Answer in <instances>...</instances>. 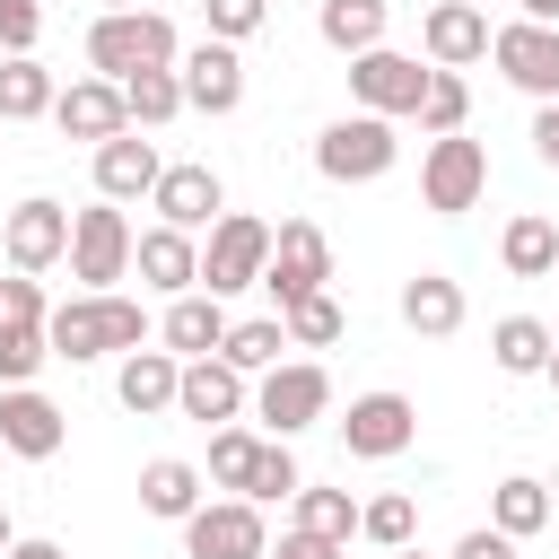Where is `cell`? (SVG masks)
Segmentation results:
<instances>
[{"label": "cell", "instance_id": "obj_5", "mask_svg": "<svg viewBox=\"0 0 559 559\" xmlns=\"http://www.w3.org/2000/svg\"><path fill=\"white\" fill-rule=\"evenodd\" d=\"M271 236H280V227H262L253 210H227V218L201 236V288H210V297L262 288V271H271Z\"/></svg>", "mask_w": 559, "mask_h": 559}, {"label": "cell", "instance_id": "obj_41", "mask_svg": "<svg viewBox=\"0 0 559 559\" xmlns=\"http://www.w3.org/2000/svg\"><path fill=\"white\" fill-rule=\"evenodd\" d=\"M0 314H26V323H44V314H52L44 280H35V271H9V280H0Z\"/></svg>", "mask_w": 559, "mask_h": 559}, {"label": "cell", "instance_id": "obj_25", "mask_svg": "<svg viewBox=\"0 0 559 559\" xmlns=\"http://www.w3.org/2000/svg\"><path fill=\"white\" fill-rule=\"evenodd\" d=\"M201 498H210V472H201V463H183V454H157V463H140V507H148L157 524H183Z\"/></svg>", "mask_w": 559, "mask_h": 559}, {"label": "cell", "instance_id": "obj_26", "mask_svg": "<svg viewBox=\"0 0 559 559\" xmlns=\"http://www.w3.org/2000/svg\"><path fill=\"white\" fill-rule=\"evenodd\" d=\"M384 26H393V0H323V9H314V35H323L341 61L376 52V44H384Z\"/></svg>", "mask_w": 559, "mask_h": 559}, {"label": "cell", "instance_id": "obj_30", "mask_svg": "<svg viewBox=\"0 0 559 559\" xmlns=\"http://www.w3.org/2000/svg\"><path fill=\"white\" fill-rule=\"evenodd\" d=\"M52 96H61V87H52V70H44L35 52H9V61H0V122H44Z\"/></svg>", "mask_w": 559, "mask_h": 559}, {"label": "cell", "instance_id": "obj_53", "mask_svg": "<svg viewBox=\"0 0 559 559\" xmlns=\"http://www.w3.org/2000/svg\"><path fill=\"white\" fill-rule=\"evenodd\" d=\"M0 9H26V0H0Z\"/></svg>", "mask_w": 559, "mask_h": 559}, {"label": "cell", "instance_id": "obj_44", "mask_svg": "<svg viewBox=\"0 0 559 559\" xmlns=\"http://www.w3.org/2000/svg\"><path fill=\"white\" fill-rule=\"evenodd\" d=\"M533 157H542V166L559 175V96H550V105L533 114Z\"/></svg>", "mask_w": 559, "mask_h": 559}, {"label": "cell", "instance_id": "obj_33", "mask_svg": "<svg viewBox=\"0 0 559 559\" xmlns=\"http://www.w3.org/2000/svg\"><path fill=\"white\" fill-rule=\"evenodd\" d=\"M288 507H297V533H314V542H341V550H349V533H358V498H349V489H314V480H306Z\"/></svg>", "mask_w": 559, "mask_h": 559}, {"label": "cell", "instance_id": "obj_40", "mask_svg": "<svg viewBox=\"0 0 559 559\" xmlns=\"http://www.w3.org/2000/svg\"><path fill=\"white\" fill-rule=\"evenodd\" d=\"M262 17H271V0H201V26H210L218 44H245V35H262Z\"/></svg>", "mask_w": 559, "mask_h": 559}, {"label": "cell", "instance_id": "obj_18", "mask_svg": "<svg viewBox=\"0 0 559 559\" xmlns=\"http://www.w3.org/2000/svg\"><path fill=\"white\" fill-rule=\"evenodd\" d=\"M148 210H157L166 227H192V236H210V227L227 218V183H218L201 157H183V166H166V175H157Z\"/></svg>", "mask_w": 559, "mask_h": 559}, {"label": "cell", "instance_id": "obj_50", "mask_svg": "<svg viewBox=\"0 0 559 559\" xmlns=\"http://www.w3.org/2000/svg\"><path fill=\"white\" fill-rule=\"evenodd\" d=\"M384 559H428V550H419V542H411V550H384Z\"/></svg>", "mask_w": 559, "mask_h": 559}, {"label": "cell", "instance_id": "obj_52", "mask_svg": "<svg viewBox=\"0 0 559 559\" xmlns=\"http://www.w3.org/2000/svg\"><path fill=\"white\" fill-rule=\"evenodd\" d=\"M550 507H559V472H550Z\"/></svg>", "mask_w": 559, "mask_h": 559}, {"label": "cell", "instance_id": "obj_47", "mask_svg": "<svg viewBox=\"0 0 559 559\" xmlns=\"http://www.w3.org/2000/svg\"><path fill=\"white\" fill-rule=\"evenodd\" d=\"M524 17H542V26H559V0H515Z\"/></svg>", "mask_w": 559, "mask_h": 559}, {"label": "cell", "instance_id": "obj_45", "mask_svg": "<svg viewBox=\"0 0 559 559\" xmlns=\"http://www.w3.org/2000/svg\"><path fill=\"white\" fill-rule=\"evenodd\" d=\"M262 559H341V542H314V533H280V550H262Z\"/></svg>", "mask_w": 559, "mask_h": 559}, {"label": "cell", "instance_id": "obj_23", "mask_svg": "<svg viewBox=\"0 0 559 559\" xmlns=\"http://www.w3.org/2000/svg\"><path fill=\"white\" fill-rule=\"evenodd\" d=\"M157 175H166V157H157V140H140V131H114V140L96 148V192H105V201H148Z\"/></svg>", "mask_w": 559, "mask_h": 559}, {"label": "cell", "instance_id": "obj_31", "mask_svg": "<svg viewBox=\"0 0 559 559\" xmlns=\"http://www.w3.org/2000/svg\"><path fill=\"white\" fill-rule=\"evenodd\" d=\"M280 349H297L280 314H245V323H227V341H218V358H227V367H245V376H271V367H280Z\"/></svg>", "mask_w": 559, "mask_h": 559}, {"label": "cell", "instance_id": "obj_39", "mask_svg": "<svg viewBox=\"0 0 559 559\" xmlns=\"http://www.w3.org/2000/svg\"><path fill=\"white\" fill-rule=\"evenodd\" d=\"M297 489H306V472H297L288 437H262V454H253V480H245V498H253V507H271V498H297Z\"/></svg>", "mask_w": 559, "mask_h": 559}, {"label": "cell", "instance_id": "obj_8", "mask_svg": "<svg viewBox=\"0 0 559 559\" xmlns=\"http://www.w3.org/2000/svg\"><path fill=\"white\" fill-rule=\"evenodd\" d=\"M428 79H437V61L419 70V52H393V44H376V52H358L349 61V105L358 114H419V96H428Z\"/></svg>", "mask_w": 559, "mask_h": 559}, {"label": "cell", "instance_id": "obj_37", "mask_svg": "<svg viewBox=\"0 0 559 559\" xmlns=\"http://www.w3.org/2000/svg\"><path fill=\"white\" fill-rule=\"evenodd\" d=\"M428 140H445V131H463L472 122V87H463V70H437L428 79V96H419V114H411Z\"/></svg>", "mask_w": 559, "mask_h": 559}, {"label": "cell", "instance_id": "obj_11", "mask_svg": "<svg viewBox=\"0 0 559 559\" xmlns=\"http://www.w3.org/2000/svg\"><path fill=\"white\" fill-rule=\"evenodd\" d=\"M262 288H271V306H297V297H314V288H332V236H323L314 218H280V236H271V271H262Z\"/></svg>", "mask_w": 559, "mask_h": 559}, {"label": "cell", "instance_id": "obj_49", "mask_svg": "<svg viewBox=\"0 0 559 559\" xmlns=\"http://www.w3.org/2000/svg\"><path fill=\"white\" fill-rule=\"evenodd\" d=\"M542 376H550V393H559V349H550V367H542Z\"/></svg>", "mask_w": 559, "mask_h": 559}, {"label": "cell", "instance_id": "obj_48", "mask_svg": "<svg viewBox=\"0 0 559 559\" xmlns=\"http://www.w3.org/2000/svg\"><path fill=\"white\" fill-rule=\"evenodd\" d=\"M9 542H17V524H9V507H0V559H9Z\"/></svg>", "mask_w": 559, "mask_h": 559}, {"label": "cell", "instance_id": "obj_1", "mask_svg": "<svg viewBox=\"0 0 559 559\" xmlns=\"http://www.w3.org/2000/svg\"><path fill=\"white\" fill-rule=\"evenodd\" d=\"M44 332H52V358L87 367V358L140 349V341H148V306L122 297V288H79V297H61V306L44 314Z\"/></svg>", "mask_w": 559, "mask_h": 559}, {"label": "cell", "instance_id": "obj_34", "mask_svg": "<svg viewBox=\"0 0 559 559\" xmlns=\"http://www.w3.org/2000/svg\"><path fill=\"white\" fill-rule=\"evenodd\" d=\"M358 542H376V550H411V542H419V498H411V489L367 498V507H358Z\"/></svg>", "mask_w": 559, "mask_h": 559}, {"label": "cell", "instance_id": "obj_14", "mask_svg": "<svg viewBox=\"0 0 559 559\" xmlns=\"http://www.w3.org/2000/svg\"><path fill=\"white\" fill-rule=\"evenodd\" d=\"M175 411H183V419H201V428H227V419H245V411H253V376H245V367H227L218 349H210V358H183Z\"/></svg>", "mask_w": 559, "mask_h": 559}, {"label": "cell", "instance_id": "obj_21", "mask_svg": "<svg viewBox=\"0 0 559 559\" xmlns=\"http://www.w3.org/2000/svg\"><path fill=\"white\" fill-rule=\"evenodd\" d=\"M175 384H183V358L175 349H122V367H114V402L131 411V419H157V411H175Z\"/></svg>", "mask_w": 559, "mask_h": 559}, {"label": "cell", "instance_id": "obj_46", "mask_svg": "<svg viewBox=\"0 0 559 559\" xmlns=\"http://www.w3.org/2000/svg\"><path fill=\"white\" fill-rule=\"evenodd\" d=\"M9 559H70V550H61V542H44V533H17V542H9Z\"/></svg>", "mask_w": 559, "mask_h": 559}, {"label": "cell", "instance_id": "obj_28", "mask_svg": "<svg viewBox=\"0 0 559 559\" xmlns=\"http://www.w3.org/2000/svg\"><path fill=\"white\" fill-rule=\"evenodd\" d=\"M550 349H559V332H550L542 314H498V332H489L498 376H542V367H550Z\"/></svg>", "mask_w": 559, "mask_h": 559}, {"label": "cell", "instance_id": "obj_29", "mask_svg": "<svg viewBox=\"0 0 559 559\" xmlns=\"http://www.w3.org/2000/svg\"><path fill=\"white\" fill-rule=\"evenodd\" d=\"M550 515H559V507H550V480H533V472H507V480L489 489V524L515 533V542H533Z\"/></svg>", "mask_w": 559, "mask_h": 559}, {"label": "cell", "instance_id": "obj_36", "mask_svg": "<svg viewBox=\"0 0 559 559\" xmlns=\"http://www.w3.org/2000/svg\"><path fill=\"white\" fill-rule=\"evenodd\" d=\"M280 323H288V341H297V349H332V341L349 332V314H341V297H332V288H314V297L280 306Z\"/></svg>", "mask_w": 559, "mask_h": 559}, {"label": "cell", "instance_id": "obj_13", "mask_svg": "<svg viewBox=\"0 0 559 559\" xmlns=\"http://www.w3.org/2000/svg\"><path fill=\"white\" fill-rule=\"evenodd\" d=\"M0 245H9V271H52L70 262V210L52 192H26L9 218H0Z\"/></svg>", "mask_w": 559, "mask_h": 559}, {"label": "cell", "instance_id": "obj_2", "mask_svg": "<svg viewBox=\"0 0 559 559\" xmlns=\"http://www.w3.org/2000/svg\"><path fill=\"white\" fill-rule=\"evenodd\" d=\"M175 61H183L175 17H157V9H96V26H87V70H96V79L175 70Z\"/></svg>", "mask_w": 559, "mask_h": 559}, {"label": "cell", "instance_id": "obj_10", "mask_svg": "<svg viewBox=\"0 0 559 559\" xmlns=\"http://www.w3.org/2000/svg\"><path fill=\"white\" fill-rule=\"evenodd\" d=\"M271 550V533H262V507L253 498H201L192 515H183V559H262Z\"/></svg>", "mask_w": 559, "mask_h": 559}, {"label": "cell", "instance_id": "obj_20", "mask_svg": "<svg viewBox=\"0 0 559 559\" xmlns=\"http://www.w3.org/2000/svg\"><path fill=\"white\" fill-rule=\"evenodd\" d=\"M131 271H140V280H148L157 297H183V288H201V236H192V227H166V218H157V227H148L140 245H131Z\"/></svg>", "mask_w": 559, "mask_h": 559}, {"label": "cell", "instance_id": "obj_7", "mask_svg": "<svg viewBox=\"0 0 559 559\" xmlns=\"http://www.w3.org/2000/svg\"><path fill=\"white\" fill-rule=\"evenodd\" d=\"M480 192H489V148L463 140V131L428 140V157H419V201H428L437 218H463V210H480Z\"/></svg>", "mask_w": 559, "mask_h": 559}, {"label": "cell", "instance_id": "obj_22", "mask_svg": "<svg viewBox=\"0 0 559 559\" xmlns=\"http://www.w3.org/2000/svg\"><path fill=\"white\" fill-rule=\"evenodd\" d=\"M227 297H210V288H183V297H166V314H157V341L175 349V358H210L218 341H227Z\"/></svg>", "mask_w": 559, "mask_h": 559}, {"label": "cell", "instance_id": "obj_12", "mask_svg": "<svg viewBox=\"0 0 559 559\" xmlns=\"http://www.w3.org/2000/svg\"><path fill=\"white\" fill-rule=\"evenodd\" d=\"M489 61H498V70H507V87H524L533 105H550V96H559V26L515 17V26H498V35H489Z\"/></svg>", "mask_w": 559, "mask_h": 559}, {"label": "cell", "instance_id": "obj_17", "mask_svg": "<svg viewBox=\"0 0 559 559\" xmlns=\"http://www.w3.org/2000/svg\"><path fill=\"white\" fill-rule=\"evenodd\" d=\"M52 122H61V140H87V148H105L114 131H131V105H122V79H70L61 96H52Z\"/></svg>", "mask_w": 559, "mask_h": 559}, {"label": "cell", "instance_id": "obj_35", "mask_svg": "<svg viewBox=\"0 0 559 559\" xmlns=\"http://www.w3.org/2000/svg\"><path fill=\"white\" fill-rule=\"evenodd\" d=\"M52 367V332L26 314H0V384H35Z\"/></svg>", "mask_w": 559, "mask_h": 559}, {"label": "cell", "instance_id": "obj_42", "mask_svg": "<svg viewBox=\"0 0 559 559\" xmlns=\"http://www.w3.org/2000/svg\"><path fill=\"white\" fill-rule=\"evenodd\" d=\"M35 35H44V0H26V9H0V44H9V52H35Z\"/></svg>", "mask_w": 559, "mask_h": 559}, {"label": "cell", "instance_id": "obj_24", "mask_svg": "<svg viewBox=\"0 0 559 559\" xmlns=\"http://www.w3.org/2000/svg\"><path fill=\"white\" fill-rule=\"evenodd\" d=\"M463 280H445V271H411L402 280V323L419 332V341H454L463 332Z\"/></svg>", "mask_w": 559, "mask_h": 559}, {"label": "cell", "instance_id": "obj_6", "mask_svg": "<svg viewBox=\"0 0 559 559\" xmlns=\"http://www.w3.org/2000/svg\"><path fill=\"white\" fill-rule=\"evenodd\" d=\"M323 411H332V376L314 358H280L271 376H253V419L271 437H306Z\"/></svg>", "mask_w": 559, "mask_h": 559}, {"label": "cell", "instance_id": "obj_16", "mask_svg": "<svg viewBox=\"0 0 559 559\" xmlns=\"http://www.w3.org/2000/svg\"><path fill=\"white\" fill-rule=\"evenodd\" d=\"M183 105L192 114H236L245 105V52L236 44H218V35H201V44H183Z\"/></svg>", "mask_w": 559, "mask_h": 559}, {"label": "cell", "instance_id": "obj_38", "mask_svg": "<svg viewBox=\"0 0 559 559\" xmlns=\"http://www.w3.org/2000/svg\"><path fill=\"white\" fill-rule=\"evenodd\" d=\"M253 454H262V437H253V428H236V419H227V428H210V480H218V489H236V498H245Z\"/></svg>", "mask_w": 559, "mask_h": 559}, {"label": "cell", "instance_id": "obj_9", "mask_svg": "<svg viewBox=\"0 0 559 559\" xmlns=\"http://www.w3.org/2000/svg\"><path fill=\"white\" fill-rule=\"evenodd\" d=\"M411 437H419V402L393 393V384H376V393H358L341 411V445L358 463H393V454H411Z\"/></svg>", "mask_w": 559, "mask_h": 559}, {"label": "cell", "instance_id": "obj_15", "mask_svg": "<svg viewBox=\"0 0 559 559\" xmlns=\"http://www.w3.org/2000/svg\"><path fill=\"white\" fill-rule=\"evenodd\" d=\"M61 437H70V419H61L52 393H35V384H0V445H9L17 463H52Z\"/></svg>", "mask_w": 559, "mask_h": 559}, {"label": "cell", "instance_id": "obj_27", "mask_svg": "<svg viewBox=\"0 0 559 559\" xmlns=\"http://www.w3.org/2000/svg\"><path fill=\"white\" fill-rule=\"evenodd\" d=\"M498 262H507V280H550L559 271V227L542 210H515L498 227Z\"/></svg>", "mask_w": 559, "mask_h": 559}, {"label": "cell", "instance_id": "obj_3", "mask_svg": "<svg viewBox=\"0 0 559 559\" xmlns=\"http://www.w3.org/2000/svg\"><path fill=\"white\" fill-rule=\"evenodd\" d=\"M393 157H402V131H393V114H341V122H323L314 131V175L323 183H376V175H393Z\"/></svg>", "mask_w": 559, "mask_h": 559}, {"label": "cell", "instance_id": "obj_19", "mask_svg": "<svg viewBox=\"0 0 559 559\" xmlns=\"http://www.w3.org/2000/svg\"><path fill=\"white\" fill-rule=\"evenodd\" d=\"M489 35H498V26H489V9H480V0H437V9L419 17V52H428L437 70L480 61V52H489Z\"/></svg>", "mask_w": 559, "mask_h": 559}, {"label": "cell", "instance_id": "obj_4", "mask_svg": "<svg viewBox=\"0 0 559 559\" xmlns=\"http://www.w3.org/2000/svg\"><path fill=\"white\" fill-rule=\"evenodd\" d=\"M131 245H140V227L122 218V201H87V210H70V280L79 288H114V280H131Z\"/></svg>", "mask_w": 559, "mask_h": 559}, {"label": "cell", "instance_id": "obj_32", "mask_svg": "<svg viewBox=\"0 0 559 559\" xmlns=\"http://www.w3.org/2000/svg\"><path fill=\"white\" fill-rule=\"evenodd\" d=\"M122 105H131V131H157V122L192 114L183 105V70H131L122 79Z\"/></svg>", "mask_w": 559, "mask_h": 559}, {"label": "cell", "instance_id": "obj_51", "mask_svg": "<svg viewBox=\"0 0 559 559\" xmlns=\"http://www.w3.org/2000/svg\"><path fill=\"white\" fill-rule=\"evenodd\" d=\"M96 9H140V0H96Z\"/></svg>", "mask_w": 559, "mask_h": 559}, {"label": "cell", "instance_id": "obj_43", "mask_svg": "<svg viewBox=\"0 0 559 559\" xmlns=\"http://www.w3.org/2000/svg\"><path fill=\"white\" fill-rule=\"evenodd\" d=\"M445 559H515V533H498V524H472Z\"/></svg>", "mask_w": 559, "mask_h": 559}]
</instances>
